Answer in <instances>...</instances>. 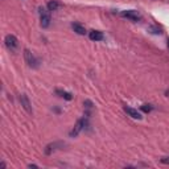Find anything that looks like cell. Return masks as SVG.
<instances>
[{"label":"cell","mask_w":169,"mask_h":169,"mask_svg":"<svg viewBox=\"0 0 169 169\" xmlns=\"http://www.w3.org/2000/svg\"><path fill=\"white\" fill-rule=\"evenodd\" d=\"M20 103H21L23 108L28 114H32V106H31V102H29V98L27 94H21V95H20Z\"/></svg>","instance_id":"8992f818"},{"label":"cell","mask_w":169,"mask_h":169,"mask_svg":"<svg viewBox=\"0 0 169 169\" xmlns=\"http://www.w3.org/2000/svg\"><path fill=\"white\" fill-rule=\"evenodd\" d=\"M56 94H58V95L62 97V98H65L66 101H72V99H73V95H72L70 93L63 91V90H59V89H57V90H56Z\"/></svg>","instance_id":"7c38bea8"},{"label":"cell","mask_w":169,"mask_h":169,"mask_svg":"<svg viewBox=\"0 0 169 169\" xmlns=\"http://www.w3.org/2000/svg\"><path fill=\"white\" fill-rule=\"evenodd\" d=\"M46 7H48L49 11L53 12V11H57V9L61 8V7H62V4L59 3V2H57V0H50V2L48 3V6H46Z\"/></svg>","instance_id":"30bf717a"},{"label":"cell","mask_w":169,"mask_h":169,"mask_svg":"<svg viewBox=\"0 0 169 169\" xmlns=\"http://www.w3.org/2000/svg\"><path fill=\"white\" fill-rule=\"evenodd\" d=\"M89 37H90L91 41H102L104 38V34L101 31H91L89 33Z\"/></svg>","instance_id":"9c48e42d"},{"label":"cell","mask_w":169,"mask_h":169,"mask_svg":"<svg viewBox=\"0 0 169 169\" xmlns=\"http://www.w3.org/2000/svg\"><path fill=\"white\" fill-rule=\"evenodd\" d=\"M4 42H6V46L8 49H11V50H16V48L19 46V41H17V38L15 37L13 34H7Z\"/></svg>","instance_id":"3957f363"},{"label":"cell","mask_w":169,"mask_h":169,"mask_svg":"<svg viewBox=\"0 0 169 169\" xmlns=\"http://www.w3.org/2000/svg\"><path fill=\"white\" fill-rule=\"evenodd\" d=\"M24 58H25V61L28 63L29 67H33V69H37L40 66V59L36 58L33 56V53L31 50H28V49H25L24 50Z\"/></svg>","instance_id":"7a4b0ae2"},{"label":"cell","mask_w":169,"mask_h":169,"mask_svg":"<svg viewBox=\"0 0 169 169\" xmlns=\"http://www.w3.org/2000/svg\"><path fill=\"white\" fill-rule=\"evenodd\" d=\"M83 104H84V107H86V108H89V110H90V108L93 107V102L89 101V99H87V101H84Z\"/></svg>","instance_id":"9a60e30c"},{"label":"cell","mask_w":169,"mask_h":169,"mask_svg":"<svg viewBox=\"0 0 169 169\" xmlns=\"http://www.w3.org/2000/svg\"><path fill=\"white\" fill-rule=\"evenodd\" d=\"M168 48H169V40H168Z\"/></svg>","instance_id":"ac0fdd59"},{"label":"cell","mask_w":169,"mask_h":169,"mask_svg":"<svg viewBox=\"0 0 169 169\" xmlns=\"http://www.w3.org/2000/svg\"><path fill=\"white\" fill-rule=\"evenodd\" d=\"M38 13H40V24H41V27L48 28L50 25V11L45 7H40Z\"/></svg>","instance_id":"6da1fadb"},{"label":"cell","mask_w":169,"mask_h":169,"mask_svg":"<svg viewBox=\"0 0 169 169\" xmlns=\"http://www.w3.org/2000/svg\"><path fill=\"white\" fill-rule=\"evenodd\" d=\"M72 28L74 29V32L78 33V34H81V36H83V34H86V29H84V27H82L81 24H78V23H73V24H72Z\"/></svg>","instance_id":"8fae6325"},{"label":"cell","mask_w":169,"mask_h":169,"mask_svg":"<svg viewBox=\"0 0 169 169\" xmlns=\"http://www.w3.org/2000/svg\"><path fill=\"white\" fill-rule=\"evenodd\" d=\"M161 162L162 164H169V157H162L161 158Z\"/></svg>","instance_id":"2e32d148"},{"label":"cell","mask_w":169,"mask_h":169,"mask_svg":"<svg viewBox=\"0 0 169 169\" xmlns=\"http://www.w3.org/2000/svg\"><path fill=\"white\" fill-rule=\"evenodd\" d=\"M87 126V122H86V119L84 118H82V119H79V120L77 122V124H76V127L73 128V130L70 131V136L72 137H74V136H77L79 132H81L82 130H83V127H86Z\"/></svg>","instance_id":"277c9868"},{"label":"cell","mask_w":169,"mask_h":169,"mask_svg":"<svg viewBox=\"0 0 169 169\" xmlns=\"http://www.w3.org/2000/svg\"><path fill=\"white\" fill-rule=\"evenodd\" d=\"M63 145H65V143H62V141H56V143H52V144H49V145H46L45 148V153L46 155H52V153L58 150V148H62Z\"/></svg>","instance_id":"52a82bcc"},{"label":"cell","mask_w":169,"mask_h":169,"mask_svg":"<svg viewBox=\"0 0 169 169\" xmlns=\"http://www.w3.org/2000/svg\"><path fill=\"white\" fill-rule=\"evenodd\" d=\"M124 111H126L128 115H130L131 118L133 119H137V120H141L143 116H141V114L137 110H135V108H132V107H128V106H124Z\"/></svg>","instance_id":"ba28073f"},{"label":"cell","mask_w":169,"mask_h":169,"mask_svg":"<svg viewBox=\"0 0 169 169\" xmlns=\"http://www.w3.org/2000/svg\"><path fill=\"white\" fill-rule=\"evenodd\" d=\"M140 110L144 111V112H151L153 110V107L151 106V104H143V106L140 107Z\"/></svg>","instance_id":"5bb4252c"},{"label":"cell","mask_w":169,"mask_h":169,"mask_svg":"<svg viewBox=\"0 0 169 169\" xmlns=\"http://www.w3.org/2000/svg\"><path fill=\"white\" fill-rule=\"evenodd\" d=\"M120 15L123 17H127V19L132 20V21H139V20L141 19L140 13H139L137 11H133V9H130V11H122Z\"/></svg>","instance_id":"5b68a950"},{"label":"cell","mask_w":169,"mask_h":169,"mask_svg":"<svg viewBox=\"0 0 169 169\" xmlns=\"http://www.w3.org/2000/svg\"><path fill=\"white\" fill-rule=\"evenodd\" d=\"M28 167H29V168H37V165H32V164H29Z\"/></svg>","instance_id":"e0dca14e"},{"label":"cell","mask_w":169,"mask_h":169,"mask_svg":"<svg viewBox=\"0 0 169 169\" xmlns=\"http://www.w3.org/2000/svg\"><path fill=\"white\" fill-rule=\"evenodd\" d=\"M148 32H151L153 34H161V29L157 27H148Z\"/></svg>","instance_id":"4fadbf2b"}]
</instances>
